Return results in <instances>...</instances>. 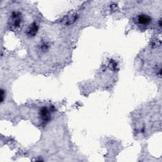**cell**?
Here are the masks:
<instances>
[{"mask_svg": "<svg viewBox=\"0 0 162 162\" xmlns=\"http://www.w3.org/2000/svg\"><path fill=\"white\" fill-rule=\"evenodd\" d=\"M138 22L141 25H146L148 24L151 22V19L150 16L145 15H141L138 16L137 19Z\"/></svg>", "mask_w": 162, "mask_h": 162, "instance_id": "obj_1", "label": "cell"}]
</instances>
